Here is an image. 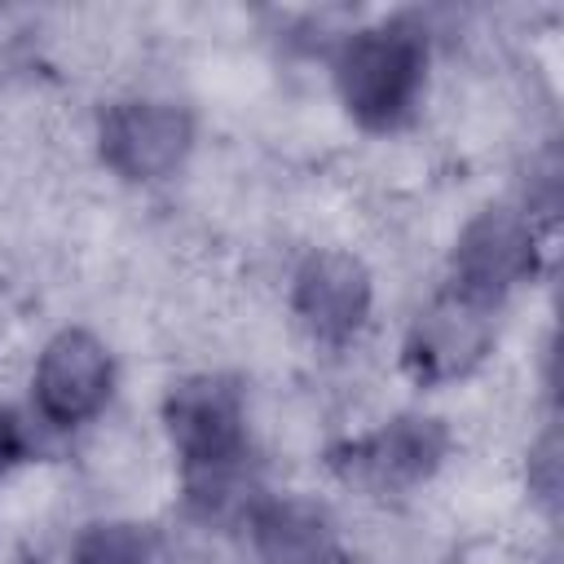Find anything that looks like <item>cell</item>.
I'll use <instances>...</instances> for the list:
<instances>
[{"instance_id": "cell-2", "label": "cell", "mask_w": 564, "mask_h": 564, "mask_svg": "<svg viewBox=\"0 0 564 564\" xmlns=\"http://www.w3.org/2000/svg\"><path fill=\"white\" fill-rule=\"evenodd\" d=\"M432 40L427 26L410 13L352 26L330 48V88L344 115L375 132L392 137L410 128L427 101Z\"/></svg>"}, {"instance_id": "cell-11", "label": "cell", "mask_w": 564, "mask_h": 564, "mask_svg": "<svg viewBox=\"0 0 564 564\" xmlns=\"http://www.w3.org/2000/svg\"><path fill=\"white\" fill-rule=\"evenodd\" d=\"M529 489L542 502H555L560 489V436L555 427H546L538 441H529Z\"/></svg>"}, {"instance_id": "cell-4", "label": "cell", "mask_w": 564, "mask_h": 564, "mask_svg": "<svg viewBox=\"0 0 564 564\" xmlns=\"http://www.w3.org/2000/svg\"><path fill=\"white\" fill-rule=\"evenodd\" d=\"M498 344V304L458 286H441L405 326L401 370L414 388H449L471 379Z\"/></svg>"}, {"instance_id": "cell-10", "label": "cell", "mask_w": 564, "mask_h": 564, "mask_svg": "<svg viewBox=\"0 0 564 564\" xmlns=\"http://www.w3.org/2000/svg\"><path fill=\"white\" fill-rule=\"evenodd\" d=\"M66 564H167V546L150 524L110 516L75 533Z\"/></svg>"}, {"instance_id": "cell-1", "label": "cell", "mask_w": 564, "mask_h": 564, "mask_svg": "<svg viewBox=\"0 0 564 564\" xmlns=\"http://www.w3.org/2000/svg\"><path fill=\"white\" fill-rule=\"evenodd\" d=\"M159 419L194 511L207 520L238 511L242 520L260 494L247 485L256 419L242 379L229 370H189L167 388Z\"/></svg>"}, {"instance_id": "cell-3", "label": "cell", "mask_w": 564, "mask_h": 564, "mask_svg": "<svg viewBox=\"0 0 564 564\" xmlns=\"http://www.w3.org/2000/svg\"><path fill=\"white\" fill-rule=\"evenodd\" d=\"M198 145V119L176 97L128 93L101 106L93 123L97 163L123 185H159L189 167Z\"/></svg>"}, {"instance_id": "cell-5", "label": "cell", "mask_w": 564, "mask_h": 564, "mask_svg": "<svg viewBox=\"0 0 564 564\" xmlns=\"http://www.w3.org/2000/svg\"><path fill=\"white\" fill-rule=\"evenodd\" d=\"M31 414L48 432H79L110 410L119 370L110 344L88 326L53 330L31 361Z\"/></svg>"}, {"instance_id": "cell-6", "label": "cell", "mask_w": 564, "mask_h": 564, "mask_svg": "<svg viewBox=\"0 0 564 564\" xmlns=\"http://www.w3.org/2000/svg\"><path fill=\"white\" fill-rule=\"evenodd\" d=\"M286 308L313 348L344 352L375 313V273L352 247H308L291 269Z\"/></svg>"}, {"instance_id": "cell-12", "label": "cell", "mask_w": 564, "mask_h": 564, "mask_svg": "<svg viewBox=\"0 0 564 564\" xmlns=\"http://www.w3.org/2000/svg\"><path fill=\"white\" fill-rule=\"evenodd\" d=\"M26 458H31V427L13 405L0 401V485H9Z\"/></svg>"}, {"instance_id": "cell-9", "label": "cell", "mask_w": 564, "mask_h": 564, "mask_svg": "<svg viewBox=\"0 0 564 564\" xmlns=\"http://www.w3.org/2000/svg\"><path fill=\"white\" fill-rule=\"evenodd\" d=\"M256 564H348V529L308 494H256L242 516Z\"/></svg>"}, {"instance_id": "cell-7", "label": "cell", "mask_w": 564, "mask_h": 564, "mask_svg": "<svg viewBox=\"0 0 564 564\" xmlns=\"http://www.w3.org/2000/svg\"><path fill=\"white\" fill-rule=\"evenodd\" d=\"M449 427L432 414H397L366 436L330 449V467L348 489L397 498L427 485L449 458Z\"/></svg>"}, {"instance_id": "cell-8", "label": "cell", "mask_w": 564, "mask_h": 564, "mask_svg": "<svg viewBox=\"0 0 564 564\" xmlns=\"http://www.w3.org/2000/svg\"><path fill=\"white\" fill-rule=\"evenodd\" d=\"M538 269V229L529 207H480L454 238L449 286L498 304Z\"/></svg>"}]
</instances>
